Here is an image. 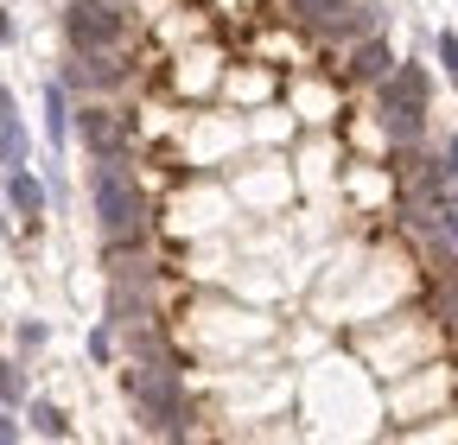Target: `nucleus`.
Returning <instances> with one entry per match:
<instances>
[{
	"label": "nucleus",
	"instance_id": "20e7f679",
	"mask_svg": "<svg viewBox=\"0 0 458 445\" xmlns=\"http://www.w3.org/2000/svg\"><path fill=\"white\" fill-rule=\"evenodd\" d=\"M7 204H13V216H45V185L26 165H7Z\"/></svg>",
	"mask_w": 458,
	"mask_h": 445
},
{
	"label": "nucleus",
	"instance_id": "f03ea898",
	"mask_svg": "<svg viewBox=\"0 0 458 445\" xmlns=\"http://www.w3.org/2000/svg\"><path fill=\"white\" fill-rule=\"evenodd\" d=\"M128 395L165 426V432H179V414H185V401H179V382H172V369H159L153 357L140 363V369H128Z\"/></svg>",
	"mask_w": 458,
	"mask_h": 445
},
{
	"label": "nucleus",
	"instance_id": "39448f33",
	"mask_svg": "<svg viewBox=\"0 0 458 445\" xmlns=\"http://www.w3.org/2000/svg\"><path fill=\"white\" fill-rule=\"evenodd\" d=\"M382 128H388L394 147H414L420 140V108L414 102H382Z\"/></svg>",
	"mask_w": 458,
	"mask_h": 445
},
{
	"label": "nucleus",
	"instance_id": "0eeeda50",
	"mask_svg": "<svg viewBox=\"0 0 458 445\" xmlns=\"http://www.w3.org/2000/svg\"><path fill=\"white\" fill-rule=\"evenodd\" d=\"M83 140L96 147V159H122V128H114L108 115H96V108L83 115Z\"/></svg>",
	"mask_w": 458,
	"mask_h": 445
},
{
	"label": "nucleus",
	"instance_id": "ddd939ff",
	"mask_svg": "<svg viewBox=\"0 0 458 445\" xmlns=\"http://www.w3.org/2000/svg\"><path fill=\"white\" fill-rule=\"evenodd\" d=\"M439 58H445V71H452V83H458V32H439Z\"/></svg>",
	"mask_w": 458,
	"mask_h": 445
},
{
	"label": "nucleus",
	"instance_id": "7ed1b4c3",
	"mask_svg": "<svg viewBox=\"0 0 458 445\" xmlns=\"http://www.w3.org/2000/svg\"><path fill=\"white\" fill-rule=\"evenodd\" d=\"M64 32H71L77 51H108L122 38V13H114V0H77L64 13Z\"/></svg>",
	"mask_w": 458,
	"mask_h": 445
},
{
	"label": "nucleus",
	"instance_id": "2eb2a0df",
	"mask_svg": "<svg viewBox=\"0 0 458 445\" xmlns=\"http://www.w3.org/2000/svg\"><path fill=\"white\" fill-rule=\"evenodd\" d=\"M439 172H452V179H458V134L445 140V165H439Z\"/></svg>",
	"mask_w": 458,
	"mask_h": 445
},
{
	"label": "nucleus",
	"instance_id": "9b49d317",
	"mask_svg": "<svg viewBox=\"0 0 458 445\" xmlns=\"http://www.w3.org/2000/svg\"><path fill=\"white\" fill-rule=\"evenodd\" d=\"M32 426H38L45 439H64V432H71V426H64V414H57L51 401H32Z\"/></svg>",
	"mask_w": 458,
	"mask_h": 445
},
{
	"label": "nucleus",
	"instance_id": "1a4fd4ad",
	"mask_svg": "<svg viewBox=\"0 0 458 445\" xmlns=\"http://www.w3.org/2000/svg\"><path fill=\"white\" fill-rule=\"evenodd\" d=\"M45 134H51V147H64L71 140V115H64V89H45Z\"/></svg>",
	"mask_w": 458,
	"mask_h": 445
},
{
	"label": "nucleus",
	"instance_id": "f8f14e48",
	"mask_svg": "<svg viewBox=\"0 0 458 445\" xmlns=\"http://www.w3.org/2000/svg\"><path fill=\"white\" fill-rule=\"evenodd\" d=\"M439 242L452 248V261H458V204L452 210H439Z\"/></svg>",
	"mask_w": 458,
	"mask_h": 445
},
{
	"label": "nucleus",
	"instance_id": "4468645a",
	"mask_svg": "<svg viewBox=\"0 0 458 445\" xmlns=\"http://www.w3.org/2000/svg\"><path fill=\"white\" fill-rule=\"evenodd\" d=\"M20 401H26V375L7 363V407H20Z\"/></svg>",
	"mask_w": 458,
	"mask_h": 445
},
{
	"label": "nucleus",
	"instance_id": "f257e3e1",
	"mask_svg": "<svg viewBox=\"0 0 458 445\" xmlns=\"http://www.w3.org/2000/svg\"><path fill=\"white\" fill-rule=\"evenodd\" d=\"M89 197H96V216H102L108 242H140V230H147V204H140V191H134V179H128L122 159H102V165H96Z\"/></svg>",
	"mask_w": 458,
	"mask_h": 445
},
{
	"label": "nucleus",
	"instance_id": "6e6552de",
	"mask_svg": "<svg viewBox=\"0 0 458 445\" xmlns=\"http://www.w3.org/2000/svg\"><path fill=\"white\" fill-rule=\"evenodd\" d=\"M0 128H7V165H26V122H20V102L13 96L0 102Z\"/></svg>",
	"mask_w": 458,
	"mask_h": 445
},
{
	"label": "nucleus",
	"instance_id": "9d476101",
	"mask_svg": "<svg viewBox=\"0 0 458 445\" xmlns=\"http://www.w3.org/2000/svg\"><path fill=\"white\" fill-rule=\"evenodd\" d=\"M351 71H357V77H388V71H394V58H388V45H382V38H369V45L357 51V64H351Z\"/></svg>",
	"mask_w": 458,
	"mask_h": 445
},
{
	"label": "nucleus",
	"instance_id": "423d86ee",
	"mask_svg": "<svg viewBox=\"0 0 458 445\" xmlns=\"http://www.w3.org/2000/svg\"><path fill=\"white\" fill-rule=\"evenodd\" d=\"M420 96H427V77H420L414 64H394V71H388L382 102H414V108H420Z\"/></svg>",
	"mask_w": 458,
	"mask_h": 445
}]
</instances>
